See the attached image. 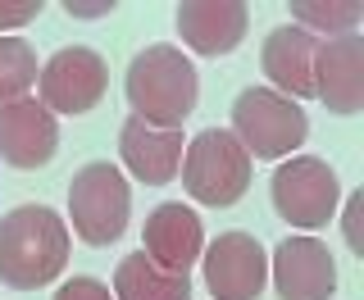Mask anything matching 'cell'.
<instances>
[{
  "instance_id": "1",
  "label": "cell",
  "mask_w": 364,
  "mask_h": 300,
  "mask_svg": "<svg viewBox=\"0 0 364 300\" xmlns=\"http://www.w3.org/2000/svg\"><path fill=\"white\" fill-rule=\"evenodd\" d=\"M68 264V227L46 205H18L0 218V282L32 291Z\"/></svg>"
},
{
  "instance_id": "2",
  "label": "cell",
  "mask_w": 364,
  "mask_h": 300,
  "mask_svg": "<svg viewBox=\"0 0 364 300\" xmlns=\"http://www.w3.org/2000/svg\"><path fill=\"white\" fill-rule=\"evenodd\" d=\"M200 77L178 45H146L128 64V105L132 119L151 128H182L196 109Z\"/></svg>"
},
{
  "instance_id": "3",
  "label": "cell",
  "mask_w": 364,
  "mask_h": 300,
  "mask_svg": "<svg viewBox=\"0 0 364 300\" xmlns=\"http://www.w3.org/2000/svg\"><path fill=\"white\" fill-rule=\"evenodd\" d=\"M182 187L196 195L210 210H228L237 205L250 187V155L232 132L210 128L191 136V146L182 150Z\"/></svg>"
},
{
  "instance_id": "4",
  "label": "cell",
  "mask_w": 364,
  "mask_h": 300,
  "mask_svg": "<svg viewBox=\"0 0 364 300\" xmlns=\"http://www.w3.org/2000/svg\"><path fill=\"white\" fill-rule=\"evenodd\" d=\"M232 136L246 146L250 159H282L310 136V119L273 87H246L232 100Z\"/></svg>"
},
{
  "instance_id": "5",
  "label": "cell",
  "mask_w": 364,
  "mask_h": 300,
  "mask_svg": "<svg viewBox=\"0 0 364 300\" xmlns=\"http://www.w3.org/2000/svg\"><path fill=\"white\" fill-rule=\"evenodd\" d=\"M132 214V191L123 182V173L96 159V164L77 168L68 182V218H73V232L87 246H109L123 237Z\"/></svg>"
},
{
  "instance_id": "6",
  "label": "cell",
  "mask_w": 364,
  "mask_h": 300,
  "mask_svg": "<svg viewBox=\"0 0 364 300\" xmlns=\"http://www.w3.org/2000/svg\"><path fill=\"white\" fill-rule=\"evenodd\" d=\"M269 187H273V210L291 227H323L341 200L337 173L328 168V159L314 155H296L287 164H278Z\"/></svg>"
},
{
  "instance_id": "7",
  "label": "cell",
  "mask_w": 364,
  "mask_h": 300,
  "mask_svg": "<svg viewBox=\"0 0 364 300\" xmlns=\"http://www.w3.org/2000/svg\"><path fill=\"white\" fill-rule=\"evenodd\" d=\"M105 87H109V68L96 50H87V45H64V50H55L37 73L41 105L50 114L96 109L100 96H105Z\"/></svg>"
},
{
  "instance_id": "8",
  "label": "cell",
  "mask_w": 364,
  "mask_h": 300,
  "mask_svg": "<svg viewBox=\"0 0 364 300\" xmlns=\"http://www.w3.org/2000/svg\"><path fill=\"white\" fill-rule=\"evenodd\" d=\"M269 282V255L255 237L223 232L205 250V286L214 300H259Z\"/></svg>"
},
{
  "instance_id": "9",
  "label": "cell",
  "mask_w": 364,
  "mask_h": 300,
  "mask_svg": "<svg viewBox=\"0 0 364 300\" xmlns=\"http://www.w3.org/2000/svg\"><path fill=\"white\" fill-rule=\"evenodd\" d=\"M273 286L282 300H333L337 259L318 237H287L273 250Z\"/></svg>"
},
{
  "instance_id": "10",
  "label": "cell",
  "mask_w": 364,
  "mask_h": 300,
  "mask_svg": "<svg viewBox=\"0 0 364 300\" xmlns=\"http://www.w3.org/2000/svg\"><path fill=\"white\" fill-rule=\"evenodd\" d=\"M60 123L41 100L23 96L14 105H0V164L9 168H41L55 159Z\"/></svg>"
},
{
  "instance_id": "11",
  "label": "cell",
  "mask_w": 364,
  "mask_h": 300,
  "mask_svg": "<svg viewBox=\"0 0 364 300\" xmlns=\"http://www.w3.org/2000/svg\"><path fill=\"white\" fill-rule=\"evenodd\" d=\"M314 96L333 114H360L364 109V41L328 37L314 50Z\"/></svg>"
},
{
  "instance_id": "12",
  "label": "cell",
  "mask_w": 364,
  "mask_h": 300,
  "mask_svg": "<svg viewBox=\"0 0 364 300\" xmlns=\"http://www.w3.org/2000/svg\"><path fill=\"white\" fill-rule=\"evenodd\" d=\"M250 5L242 0H182L178 5V32L196 55H232L246 37Z\"/></svg>"
},
{
  "instance_id": "13",
  "label": "cell",
  "mask_w": 364,
  "mask_h": 300,
  "mask_svg": "<svg viewBox=\"0 0 364 300\" xmlns=\"http://www.w3.org/2000/svg\"><path fill=\"white\" fill-rule=\"evenodd\" d=\"M123 168L146 187H164L182 168V128H151L141 119H128L119 132Z\"/></svg>"
},
{
  "instance_id": "14",
  "label": "cell",
  "mask_w": 364,
  "mask_h": 300,
  "mask_svg": "<svg viewBox=\"0 0 364 300\" xmlns=\"http://www.w3.org/2000/svg\"><path fill=\"white\" fill-rule=\"evenodd\" d=\"M314 50H318V41L305 28H291V23L273 28L264 37L259 64H264V77L273 82L278 96H287V100L314 96Z\"/></svg>"
},
{
  "instance_id": "15",
  "label": "cell",
  "mask_w": 364,
  "mask_h": 300,
  "mask_svg": "<svg viewBox=\"0 0 364 300\" xmlns=\"http://www.w3.org/2000/svg\"><path fill=\"white\" fill-rule=\"evenodd\" d=\"M200 237H205V227H200L196 210H187V205H159L146 218V246L141 250L159 269L187 273L200 255Z\"/></svg>"
},
{
  "instance_id": "16",
  "label": "cell",
  "mask_w": 364,
  "mask_h": 300,
  "mask_svg": "<svg viewBox=\"0 0 364 300\" xmlns=\"http://www.w3.org/2000/svg\"><path fill=\"white\" fill-rule=\"evenodd\" d=\"M114 300H191V278L159 269L146 250H136L114 269Z\"/></svg>"
},
{
  "instance_id": "17",
  "label": "cell",
  "mask_w": 364,
  "mask_h": 300,
  "mask_svg": "<svg viewBox=\"0 0 364 300\" xmlns=\"http://www.w3.org/2000/svg\"><path fill=\"white\" fill-rule=\"evenodd\" d=\"M287 9L310 37L314 32H323V37H350L360 28V14H364L360 0H291Z\"/></svg>"
},
{
  "instance_id": "18",
  "label": "cell",
  "mask_w": 364,
  "mask_h": 300,
  "mask_svg": "<svg viewBox=\"0 0 364 300\" xmlns=\"http://www.w3.org/2000/svg\"><path fill=\"white\" fill-rule=\"evenodd\" d=\"M37 50L23 37H0V105H14L37 87Z\"/></svg>"
},
{
  "instance_id": "19",
  "label": "cell",
  "mask_w": 364,
  "mask_h": 300,
  "mask_svg": "<svg viewBox=\"0 0 364 300\" xmlns=\"http://www.w3.org/2000/svg\"><path fill=\"white\" fill-rule=\"evenodd\" d=\"M341 232H346V246L355 250V255H364V191L350 195L346 218H341Z\"/></svg>"
},
{
  "instance_id": "20",
  "label": "cell",
  "mask_w": 364,
  "mask_h": 300,
  "mask_svg": "<svg viewBox=\"0 0 364 300\" xmlns=\"http://www.w3.org/2000/svg\"><path fill=\"white\" fill-rule=\"evenodd\" d=\"M37 14H41V0H0V37H5L9 28L32 23Z\"/></svg>"
},
{
  "instance_id": "21",
  "label": "cell",
  "mask_w": 364,
  "mask_h": 300,
  "mask_svg": "<svg viewBox=\"0 0 364 300\" xmlns=\"http://www.w3.org/2000/svg\"><path fill=\"white\" fill-rule=\"evenodd\" d=\"M55 300H114V296H109V286L96 282V278H73L55 291Z\"/></svg>"
},
{
  "instance_id": "22",
  "label": "cell",
  "mask_w": 364,
  "mask_h": 300,
  "mask_svg": "<svg viewBox=\"0 0 364 300\" xmlns=\"http://www.w3.org/2000/svg\"><path fill=\"white\" fill-rule=\"evenodd\" d=\"M64 9L73 18H105V14H114V0H64Z\"/></svg>"
}]
</instances>
